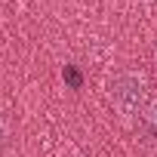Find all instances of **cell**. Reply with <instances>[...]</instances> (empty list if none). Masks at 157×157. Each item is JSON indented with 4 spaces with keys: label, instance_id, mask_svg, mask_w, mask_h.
Wrapping results in <instances>:
<instances>
[{
    "label": "cell",
    "instance_id": "obj_1",
    "mask_svg": "<svg viewBox=\"0 0 157 157\" xmlns=\"http://www.w3.org/2000/svg\"><path fill=\"white\" fill-rule=\"evenodd\" d=\"M111 96H114V105H117V111L123 117L142 114V108H145V83H142V77L139 74H120V77H114Z\"/></svg>",
    "mask_w": 157,
    "mask_h": 157
},
{
    "label": "cell",
    "instance_id": "obj_2",
    "mask_svg": "<svg viewBox=\"0 0 157 157\" xmlns=\"http://www.w3.org/2000/svg\"><path fill=\"white\" fill-rule=\"evenodd\" d=\"M62 77H65V83H68L71 90H80V86H83V74L77 71V65H65Z\"/></svg>",
    "mask_w": 157,
    "mask_h": 157
},
{
    "label": "cell",
    "instance_id": "obj_3",
    "mask_svg": "<svg viewBox=\"0 0 157 157\" xmlns=\"http://www.w3.org/2000/svg\"><path fill=\"white\" fill-rule=\"evenodd\" d=\"M3 139H6V126H3V120H0V145H3Z\"/></svg>",
    "mask_w": 157,
    "mask_h": 157
},
{
    "label": "cell",
    "instance_id": "obj_4",
    "mask_svg": "<svg viewBox=\"0 0 157 157\" xmlns=\"http://www.w3.org/2000/svg\"><path fill=\"white\" fill-rule=\"evenodd\" d=\"M154 123H157V105H154Z\"/></svg>",
    "mask_w": 157,
    "mask_h": 157
}]
</instances>
